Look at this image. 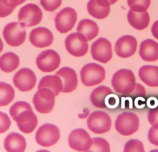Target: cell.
Instances as JSON below:
<instances>
[{
  "label": "cell",
  "mask_w": 158,
  "mask_h": 152,
  "mask_svg": "<svg viewBox=\"0 0 158 152\" xmlns=\"http://www.w3.org/2000/svg\"><path fill=\"white\" fill-rule=\"evenodd\" d=\"M65 44L68 53L74 57L84 56L88 50L86 37L78 32L69 35L65 40Z\"/></svg>",
  "instance_id": "10"
},
{
  "label": "cell",
  "mask_w": 158,
  "mask_h": 152,
  "mask_svg": "<svg viewBox=\"0 0 158 152\" xmlns=\"http://www.w3.org/2000/svg\"><path fill=\"white\" fill-rule=\"evenodd\" d=\"M111 84L116 92L128 95L135 88V76L133 72L129 69H120L114 74Z\"/></svg>",
  "instance_id": "2"
},
{
  "label": "cell",
  "mask_w": 158,
  "mask_h": 152,
  "mask_svg": "<svg viewBox=\"0 0 158 152\" xmlns=\"http://www.w3.org/2000/svg\"><path fill=\"white\" fill-rule=\"evenodd\" d=\"M118 1V0H107L110 5L114 4Z\"/></svg>",
  "instance_id": "42"
},
{
  "label": "cell",
  "mask_w": 158,
  "mask_h": 152,
  "mask_svg": "<svg viewBox=\"0 0 158 152\" xmlns=\"http://www.w3.org/2000/svg\"><path fill=\"white\" fill-rule=\"evenodd\" d=\"M3 36L8 45L12 47L19 46L25 40V28L19 22H11L4 28Z\"/></svg>",
  "instance_id": "9"
},
{
  "label": "cell",
  "mask_w": 158,
  "mask_h": 152,
  "mask_svg": "<svg viewBox=\"0 0 158 152\" xmlns=\"http://www.w3.org/2000/svg\"><path fill=\"white\" fill-rule=\"evenodd\" d=\"M129 24L135 29L142 30L146 28L150 22V17L147 11L137 12L130 9L127 15Z\"/></svg>",
  "instance_id": "22"
},
{
  "label": "cell",
  "mask_w": 158,
  "mask_h": 152,
  "mask_svg": "<svg viewBox=\"0 0 158 152\" xmlns=\"http://www.w3.org/2000/svg\"><path fill=\"white\" fill-rule=\"evenodd\" d=\"M119 99L115 94H109L106 96L105 103L106 107L110 109H114L119 104Z\"/></svg>",
  "instance_id": "35"
},
{
  "label": "cell",
  "mask_w": 158,
  "mask_h": 152,
  "mask_svg": "<svg viewBox=\"0 0 158 152\" xmlns=\"http://www.w3.org/2000/svg\"><path fill=\"white\" fill-rule=\"evenodd\" d=\"M93 143L88 152H110L109 143L104 138L96 137L92 139Z\"/></svg>",
  "instance_id": "31"
},
{
  "label": "cell",
  "mask_w": 158,
  "mask_h": 152,
  "mask_svg": "<svg viewBox=\"0 0 158 152\" xmlns=\"http://www.w3.org/2000/svg\"><path fill=\"white\" fill-rule=\"evenodd\" d=\"M148 139L152 144L158 146V128L151 127L148 132Z\"/></svg>",
  "instance_id": "38"
},
{
  "label": "cell",
  "mask_w": 158,
  "mask_h": 152,
  "mask_svg": "<svg viewBox=\"0 0 158 152\" xmlns=\"http://www.w3.org/2000/svg\"><path fill=\"white\" fill-rule=\"evenodd\" d=\"M113 93L111 89L105 86L98 87L92 91L90 95L91 103L95 107L104 108L106 107L105 101L106 96Z\"/></svg>",
  "instance_id": "26"
},
{
  "label": "cell",
  "mask_w": 158,
  "mask_h": 152,
  "mask_svg": "<svg viewBox=\"0 0 158 152\" xmlns=\"http://www.w3.org/2000/svg\"><path fill=\"white\" fill-rule=\"evenodd\" d=\"M60 137V130L58 127L51 124H45L37 131L35 140L42 146L48 147L55 144Z\"/></svg>",
  "instance_id": "8"
},
{
  "label": "cell",
  "mask_w": 158,
  "mask_h": 152,
  "mask_svg": "<svg viewBox=\"0 0 158 152\" xmlns=\"http://www.w3.org/2000/svg\"><path fill=\"white\" fill-rule=\"evenodd\" d=\"M123 152H144V145L138 139H131L125 145Z\"/></svg>",
  "instance_id": "33"
},
{
  "label": "cell",
  "mask_w": 158,
  "mask_h": 152,
  "mask_svg": "<svg viewBox=\"0 0 158 152\" xmlns=\"http://www.w3.org/2000/svg\"><path fill=\"white\" fill-rule=\"evenodd\" d=\"M4 145L7 152H24L27 143L23 136L19 133L12 132L6 137Z\"/></svg>",
  "instance_id": "23"
},
{
  "label": "cell",
  "mask_w": 158,
  "mask_h": 152,
  "mask_svg": "<svg viewBox=\"0 0 158 152\" xmlns=\"http://www.w3.org/2000/svg\"><path fill=\"white\" fill-rule=\"evenodd\" d=\"M60 63V56L53 49L41 52L36 59L37 67L41 71L44 73L54 71L59 67Z\"/></svg>",
  "instance_id": "12"
},
{
  "label": "cell",
  "mask_w": 158,
  "mask_h": 152,
  "mask_svg": "<svg viewBox=\"0 0 158 152\" xmlns=\"http://www.w3.org/2000/svg\"><path fill=\"white\" fill-rule=\"evenodd\" d=\"M138 75L141 80L148 86L158 87V66L143 65L139 69Z\"/></svg>",
  "instance_id": "21"
},
{
  "label": "cell",
  "mask_w": 158,
  "mask_h": 152,
  "mask_svg": "<svg viewBox=\"0 0 158 152\" xmlns=\"http://www.w3.org/2000/svg\"><path fill=\"white\" fill-rule=\"evenodd\" d=\"M104 68L96 63H91L84 65L80 71L81 82L86 87H92L102 82L105 78Z\"/></svg>",
  "instance_id": "3"
},
{
  "label": "cell",
  "mask_w": 158,
  "mask_h": 152,
  "mask_svg": "<svg viewBox=\"0 0 158 152\" xmlns=\"http://www.w3.org/2000/svg\"><path fill=\"white\" fill-rule=\"evenodd\" d=\"M11 121L6 114L0 112V133H5L9 129Z\"/></svg>",
  "instance_id": "36"
},
{
  "label": "cell",
  "mask_w": 158,
  "mask_h": 152,
  "mask_svg": "<svg viewBox=\"0 0 158 152\" xmlns=\"http://www.w3.org/2000/svg\"><path fill=\"white\" fill-rule=\"evenodd\" d=\"M18 18L19 22L23 27H31L40 23L43 18V13L37 5L29 3L20 9Z\"/></svg>",
  "instance_id": "5"
},
{
  "label": "cell",
  "mask_w": 158,
  "mask_h": 152,
  "mask_svg": "<svg viewBox=\"0 0 158 152\" xmlns=\"http://www.w3.org/2000/svg\"><path fill=\"white\" fill-rule=\"evenodd\" d=\"M11 117L17 122L21 132L25 133L33 132L38 125V118L28 103L20 101L12 105L10 110Z\"/></svg>",
  "instance_id": "1"
},
{
  "label": "cell",
  "mask_w": 158,
  "mask_h": 152,
  "mask_svg": "<svg viewBox=\"0 0 158 152\" xmlns=\"http://www.w3.org/2000/svg\"><path fill=\"white\" fill-rule=\"evenodd\" d=\"M36 80L34 72L28 68L20 69L13 78L15 86L22 92L32 90L35 86Z\"/></svg>",
  "instance_id": "15"
},
{
  "label": "cell",
  "mask_w": 158,
  "mask_h": 152,
  "mask_svg": "<svg viewBox=\"0 0 158 152\" xmlns=\"http://www.w3.org/2000/svg\"><path fill=\"white\" fill-rule=\"evenodd\" d=\"M139 55L146 61H155L158 59V43L151 39L145 40L141 43Z\"/></svg>",
  "instance_id": "20"
},
{
  "label": "cell",
  "mask_w": 158,
  "mask_h": 152,
  "mask_svg": "<svg viewBox=\"0 0 158 152\" xmlns=\"http://www.w3.org/2000/svg\"><path fill=\"white\" fill-rule=\"evenodd\" d=\"M26 0H1L0 17H5L12 13L17 6L25 2Z\"/></svg>",
  "instance_id": "30"
},
{
  "label": "cell",
  "mask_w": 158,
  "mask_h": 152,
  "mask_svg": "<svg viewBox=\"0 0 158 152\" xmlns=\"http://www.w3.org/2000/svg\"><path fill=\"white\" fill-rule=\"evenodd\" d=\"M148 107L151 109L155 108L158 106V100L156 98L151 97L148 99L147 101Z\"/></svg>",
  "instance_id": "39"
},
{
  "label": "cell",
  "mask_w": 158,
  "mask_h": 152,
  "mask_svg": "<svg viewBox=\"0 0 158 152\" xmlns=\"http://www.w3.org/2000/svg\"><path fill=\"white\" fill-rule=\"evenodd\" d=\"M77 32L83 35L89 41L97 36L99 28L96 22L89 19H86L81 20L79 22Z\"/></svg>",
  "instance_id": "24"
},
{
  "label": "cell",
  "mask_w": 158,
  "mask_h": 152,
  "mask_svg": "<svg viewBox=\"0 0 158 152\" xmlns=\"http://www.w3.org/2000/svg\"><path fill=\"white\" fill-rule=\"evenodd\" d=\"M14 89L9 84L1 82L0 83V106H7L14 98Z\"/></svg>",
  "instance_id": "29"
},
{
  "label": "cell",
  "mask_w": 158,
  "mask_h": 152,
  "mask_svg": "<svg viewBox=\"0 0 158 152\" xmlns=\"http://www.w3.org/2000/svg\"><path fill=\"white\" fill-rule=\"evenodd\" d=\"M139 123V118L135 114L124 112L117 116L115 122V128L122 135H131L138 131Z\"/></svg>",
  "instance_id": "4"
},
{
  "label": "cell",
  "mask_w": 158,
  "mask_h": 152,
  "mask_svg": "<svg viewBox=\"0 0 158 152\" xmlns=\"http://www.w3.org/2000/svg\"><path fill=\"white\" fill-rule=\"evenodd\" d=\"M148 118L149 123L155 128H158V107L151 109L148 112Z\"/></svg>",
  "instance_id": "37"
},
{
  "label": "cell",
  "mask_w": 158,
  "mask_h": 152,
  "mask_svg": "<svg viewBox=\"0 0 158 152\" xmlns=\"http://www.w3.org/2000/svg\"><path fill=\"white\" fill-rule=\"evenodd\" d=\"M145 88L140 84L136 83L135 88L131 93L125 95L126 97H122V104L125 108H132L133 106V99L138 97H144L145 96Z\"/></svg>",
  "instance_id": "28"
},
{
  "label": "cell",
  "mask_w": 158,
  "mask_h": 152,
  "mask_svg": "<svg viewBox=\"0 0 158 152\" xmlns=\"http://www.w3.org/2000/svg\"><path fill=\"white\" fill-rule=\"evenodd\" d=\"M110 4L107 0H89L87 5L89 14L98 19L107 17L110 11Z\"/></svg>",
  "instance_id": "19"
},
{
  "label": "cell",
  "mask_w": 158,
  "mask_h": 152,
  "mask_svg": "<svg viewBox=\"0 0 158 152\" xmlns=\"http://www.w3.org/2000/svg\"><path fill=\"white\" fill-rule=\"evenodd\" d=\"M77 20L76 11L71 7H65L56 16L54 19L56 28L60 33H67L73 28Z\"/></svg>",
  "instance_id": "11"
},
{
  "label": "cell",
  "mask_w": 158,
  "mask_h": 152,
  "mask_svg": "<svg viewBox=\"0 0 158 152\" xmlns=\"http://www.w3.org/2000/svg\"><path fill=\"white\" fill-rule=\"evenodd\" d=\"M130 10L137 12L147 11L151 3V0H127Z\"/></svg>",
  "instance_id": "32"
},
{
  "label": "cell",
  "mask_w": 158,
  "mask_h": 152,
  "mask_svg": "<svg viewBox=\"0 0 158 152\" xmlns=\"http://www.w3.org/2000/svg\"><path fill=\"white\" fill-rule=\"evenodd\" d=\"M43 88L51 90L56 96L62 90V82L60 78L56 75H47L41 79L38 85V89Z\"/></svg>",
  "instance_id": "25"
},
{
  "label": "cell",
  "mask_w": 158,
  "mask_h": 152,
  "mask_svg": "<svg viewBox=\"0 0 158 152\" xmlns=\"http://www.w3.org/2000/svg\"><path fill=\"white\" fill-rule=\"evenodd\" d=\"M55 75L60 78L62 82V92H71L76 89L78 80L76 73L73 69L68 67L62 68Z\"/></svg>",
  "instance_id": "18"
},
{
  "label": "cell",
  "mask_w": 158,
  "mask_h": 152,
  "mask_svg": "<svg viewBox=\"0 0 158 152\" xmlns=\"http://www.w3.org/2000/svg\"><path fill=\"white\" fill-rule=\"evenodd\" d=\"M91 53L94 60L106 64L112 58V44L106 38H99L93 43Z\"/></svg>",
  "instance_id": "13"
},
{
  "label": "cell",
  "mask_w": 158,
  "mask_h": 152,
  "mask_svg": "<svg viewBox=\"0 0 158 152\" xmlns=\"http://www.w3.org/2000/svg\"><path fill=\"white\" fill-rule=\"evenodd\" d=\"M69 146L72 149L79 152L88 151L93 143L89 134L82 129H76L70 133Z\"/></svg>",
  "instance_id": "14"
},
{
  "label": "cell",
  "mask_w": 158,
  "mask_h": 152,
  "mask_svg": "<svg viewBox=\"0 0 158 152\" xmlns=\"http://www.w3.org/2000/svg\"><path fill=\"white\" fill-rule=\"evenodd\" d=\"M29 40L34 47L42 48L50 46L54 40L52 32L45 27H38L31 32Z\"/></svg>",
  "instance_id": "17"
},
{
  "label": "cell",
  "mask_w": 158,
  "mask_h": 152,
  "mask_svg": "<svg viewBox=\"0 0 158 152\" xmlns=\"http://www.w3.org/2000/svg\"><path fill=\"white\" fill-rule=\"evenodd\" d=\"M55 97L54 92L49 89L43 88L38 89L33 99L35 109L40 113H49L54 108Z\"/></svg>",
  "instance_id": "6"
},
{
  "label": "cell",
  "mask_w": 158,
  "mask_h": 152,
  "mask_svg": "<svg viewBox=\"0 0 158 152\" xmlns=\"http://www.w3.org/2000/svg\"><path fill=\"white\" fill-rule=\"evenodd\" d=\"M151 31L154 37L158 40V20L153 23L152 26Z\"/></svg>",
  "instance_id": "41"
},
{
  "label": "cell",
  "mask_w": 158,
  "mask_h": 152,
  "mask_svg": "<svg viewBox=\"0 0 158 152\" xmlns=\"http://www.w3.org/2000/svg\"><path fill=\"white\" fill-rule=\"evenodd\" d=\"M88 127L96 134L106 133L110 129L112 121L108 114L101 111L92 112L87 120Z\"/></svg>",
  "instance_id": "7"
},
{
  "label": "cell",
  "mask_w": 158,
  "mask_h": 152,
  "mask_svg": "<svg viewBox=\"0 0 158 152\" xmlns=\"http://www.w3.org/2000/svg\"><path fill=\"white\" fill-rule=\"evenodd\" d=\"M145 99L143 97H138L135 99L134 101L135 106L137 108L141 109L145 106V104H142V102H145Z\"/></svg>",
  "instance_id": "40"
},
{
  "label": "cell",
  "mask_w": 158,
  "mask_h": 152,
  "mask_svg": "<svg viewBox=\"0 0 158 152\" xmlns=\"http://www.w3.org/2000/svg\"><path fill=\"white\" fill-rule=\"evenodd\" d=\"M40 2L45 11L52 12L60 7L62 0H40Z\"/></svg>",
  "instance_id": "34"
},
{
  "label": "cell",
  "mask_w": 158,
  "mask_h": 152,
  "mask_svg": "<svg viewBox=\"0 0 158 152\" xmlns=\"http://www.w3.org/2000/svg\"><path fill=\"white\" fill-rule=\"evenodd\" d=\"M137 41L133 36L125 35L117 40L114 46V50L118 57L122 58L129 57L136 51Z\"/></svg>",
  "instance_id": "16"
},
{
  "label": "cell",
  "mask_w": 158,
  "mask_h": 152,
  "mask_svg": "<svg viewBox=\"0 0 158 152\" xmlns=\"http://www.w3.org/2000/svg\"><path fill=\"white\" fill-rule=\"evenodd\" d=\"M19 64V57L12 52L5 53L0 58L1 70L5 73H10L13 71L18 67Z\"/></svg>",
  "instance_id": "27"
}]
</instances>
